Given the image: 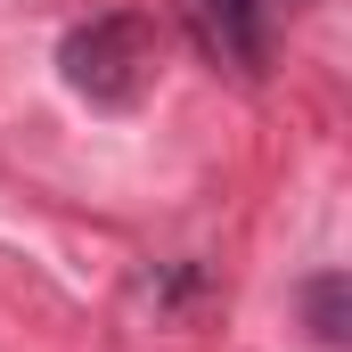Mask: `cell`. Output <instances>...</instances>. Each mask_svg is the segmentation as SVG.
Listing matches in <instances>:
<instances>
[{
    "instance_id": "cell-2",
    "label": "cell",
    "mask_w": 352,
    "mask_h": 352,
    "mask_svg": "<svg viewBox=\"0 0 352 352\" xmlns=\"http://www.w3.org/2000/svg\"><path fill=\"white\" fill-rule=\"evenodd\" d=\"M180 8H188L205 58H221V66L246 74V82L270 74V8L263 0H180Z\"/></svg>"
},
{
    "instance_id": "cell-1",
    "label": "cell",
    "mask_w": 352,
    "mask_h": 352,
    "mask_svg": "<svg viewBox=\"0 0 352 352\" xmlns=\"http://www.w3.org/2000/svg\"><path fill=\"white\" fill-rule=\"evenodd\" d=\"M58 66H66V90H74V98L107 107V115H123V107H140V98H148V74H156V33H148V16H131V8H107V16H90V25L66 33Z\"/></svg>"
},
{
    "instance_id": "cell-3",
    "label": "cell",
    "mask_w": 352,
    "mask_h": 352,
    "mask_svg": "<svg viewBox=\"0 0 352 352\" xmlns=\"http://www.w3.org/2000/svg\"><path fill=\"white\" fill-rule=\"evenodd\" d=\"M303 320H311V344L320 352H344L352 344V278L344 270H320V278H303Z\"/></svg>"
}]
</instances>
